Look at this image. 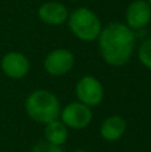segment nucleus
Segmentation results:
<instances>
[{
  "instance_id": "nucleus-1",
  "label": "nucleus",
  "mask_w": 151,
  "mask_h": 152,
  "mask_svg": "<svg viewBox=\"0 0 151 152\" xmlns=\"http://www.w3.org/2000/svg\"><path fill=\"white\" fill-rule=\"evenodd\" d=\"M136 44L135 32L125 23H111L102 28L98 47L103 60L111 67H122L130 61Z\"/></svg>"
},
{
  "instance_id": "nucleus-3",
  "label": "nucleus",
  "mask_w": 151,
  "mask_h": 152,
  "mask_svg": "<svg viewBox=\"0 0 151 152\" xmlns=\"http://www.w3.org/2000/svg\"><path fill=\"white\" fill-rule=\"evenodd\" d=\"M70 31L83 42H94L99 37L102 31V21L99 16L90 8L80 7L68 15Z\"/></svg>"
},
{
  "instance_id": "nucleus-8",
  "label": "nucleus",
  "mask_w": 151,
  "mask_h": 152,
  "mask_svg": "<svg viewBox=\"0 0 151 152\" xmlns=\"http://www.w3.org/2000/svg\"><path fill=\"white\" fill-rule=\"evenodd\" d=\"M1 71L11 79H23L29 72V60L18 51L8 52L1 59Z\"/></svg>"
},
{
  "instance_id": "nucleus-9",
  "label": "nucleus",
  "mask_w": 151,
  "mask_h": 152,
  "mask_svg": "<svg viewBox=\"0 0 151 152\" xmlns=\"http://www.w3.org/2000/svg\"><path fill=\"white\" fill-rule=\"evenodd\" d=\"M68 10L64 4L58 1L43 3L37 10V16L43 23L48 26H62L68 19Z\"/></svg>"
},
{
  "instance_id": "nucleus-7",
  "label": "nucleus",
  "mask_w": 151,
  "mask_h": 152,
  "mask_svg": "<svg viewBox=\"0 0 151 152\" xmlns=\"http://www.w3.org/2000/svg\"><path fill=\"white\" fill-rule=\"evenodd\" d=\"M126 26L133 31L142 29L151 21V7L147 0H134L127 5L125 13Z\"/></svg>"
},
{
  "instance_id": "nucleus-4",
  "label": "nucleus",
  "mask_w": 151,
  "mask_h": 152,
  "mask_svg": "<svg viewBox=\"0 0 151 152\" xmlns=\"http://www.w3.org/2000/svg\"><path fill=\"white\" fill-rule=\"evenodd\" d=\"M60 120L67 128L83 129L92 121V111L88 105L80 102H72L62 108Z\"/></svg>"
},
{
  "instance_id": "nucleus-11",
  "label": "nucleus",
  "mask_w": 151,
  "mask_h": 152,
  "mask_svg": "<svg viewBox=\"0 0 151 152\" xmlns=\"http://www.w3.org/2000/svg\"><path fill=\"white\" fill-rule=\"evenodd\" d=\"M44 137H45V142L62 147L66 143L67 137H68V128H67L66 124L62 120L56 119V120L45 124Z\"/></svg>"
},
{
  "instance_id": "nucleus-5",
  "label": "nucleus",
  "mask_w": 151,
  "mask_h": 152,
  "mask_svg": "<svg viewBox=\"0 0 151 152\" xmlns=\"http://www.w3.org/2000/svg\"><path fill=\"white\" fill-rule=\"evenodd\" d=\"M75 94H76L78 102L83 103L88 107H95V105L100 104L104 96L103 86L94 76H83L76 83Z\"/></svg>"
},
{
  "instance_id": "nucleus-6",
  "label": "nucleus",
  "mask_w": 151,
  "mask_h": 152,
  "mask_svg": "<svg viewBox=\"0 0 151 152\" xmlns=\"http://www.w3.org/2000/svg\"><path fill=\"white\" fill-rule=\"evenodd\" d=\"M75 64V56L71 51L58 48L45 56L44 69L52 76H62L68 74Z\"/></svg>"
},
{
  "instance_id": "nucleus-15",
  "label": "nucleus",
  "mask_w": 151,
  "mask_h": 152,
  "mask_svg": "<svg viewBox=\"0 0 151 152\" xmlns=\"http://www.w3.org/2000/svg\"><path fill=\"white\" fill-rule=\"evenodd\" d=\"M147 3H149V4H150V7H151V0H147Z\"/></svg>"
},
{
  "instance_id": "nucleus-12",
  "label": "nucleus",
  "mask_w": 151,
  "mask_h": 152,
  "mask_svg": "<svg viewBox=\"0 0 151 152\" xmlns=\"http://www.w3.org/2000/svg\"><path fill=\"white\" fill-rule=\"evenodd\" d=\"M138 59L147 69H151V37L142 42L138 48Z\"/></svg>"
},
{
  "instance_id": "nucleus-14",
  "label": "nucleus",
  "mask_w": 151,
  "mask_h": 152,
  "mask_svg": "<svg viewBox=\"0 0 151 152\" xmlns=\"http://www.w3.org/2000/svg\"><path fill=\"white\" fill-rule=\"evenodd\" d=\"M71 152H86L84 150H74V151H71Z\"/></svg>"
},
{
  "instance_id": "nucleus-10",
  "label": "nucleus",
  "mask_w": 151,
  "mask_h": 152,
  "mask_svg": "<svg viewBox=\"0 0 151 152\" xmlns=\"http://www.w3.org/2000/svg\"><path fill=\"white\" fill-rule=\"evenodd\" d=\"M126 127H127V123L122 116H108L107 119H104L100 126V135L107 142H117L126 132Z\"/></svg>"
},
{
  "instance_id": "nucleus-13",
  "label": "nucleus",
  "mask_w": 151,
  "mask_h": 152,
  "mask_svg": "<svg viewBox=\"0 0 151 152\" xmlns=\"http://www.w3.org/2000/svg\"><path fill=\"white\" fill-rule=\"evenodd\" d=\"M31 152H64V150L60 145L51 144L48 142H40L32 147Z\"/></svg>"
},
{
  "instance_id": "nucleus-2",
  "label": "nucleus",
  "mask_w": 151,
  "mask_h": 152,
  "mask_svg": "<svg viewBox=\"0 0 151 152\" xmlns=\"http://www.w3.org/2000/svg\"><path fill=\"white\" fill-rule=\"evenodd\" d=\"M26 112L34 121L47 124L60 116V102L55 94L45 89H37L27 96Z\"/></svg>"
}]
</instances>
